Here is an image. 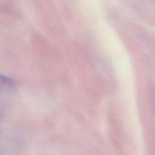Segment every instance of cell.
<instances>
[{"label":"cell","mask_w":155,"mask_h":155,"mask_svg":"<svg viewBox=\"0 0 155 155\" xmlns=\"http://www.w3.org/2000/svg\"><path fill=\"white\" fill-rule=\"evenodd\" d=\"M13 82L8 77L0 74V90L5 89L12 87Z\"/></svg>","instance_id":"cell-1"}]
</instances>
